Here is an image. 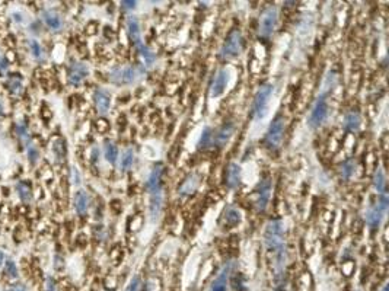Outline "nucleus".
<instances>
[{
	"mask_svg": "<svg viewBox=\"0 0 389 291\" xmlns=\"http://www.w3.org/2000/svg\"><path fill=\"white\" fill-rule=\"evenodd\" d=\"M286 229L284 223L281 220H270L265 226L264 242L270 252L274 253L275 259H284L287 258L286 251Z\"/></svg>",
	"mask_w": 389,
	"mask_h": 291,
	"instance_id": "1",
	"label": "nucleus"
},
{
	"mask_svg": "<svg viewBox=\"0 0 389 291\" xmlns=\"http://www.w3.org/2000/svg\"><path fill=\"white\" fill-rule=\"evenodd\" d=\"M144 69L138 64H131V66H124V67H116L110 72L108 79L114 85H131L137 82L143 76Z\"/></svg>",
	"mask_w": 389,
	"mask_h": 291,
	"instance_id": "2",
	"label": "nucleus"
},
{
	"mask_svg": "<svg viewBox=\"0 0 389 291\" xmlns=\"http://www.w3.org/2000/svg\"><path fill=\"white\" fill-rule=\"evenodd\" d=\"M272 92H274V86L271 83H265L262 86H259V89L257 91L255 97H254L253 102V114L254 119H262L264 116L267 115V109H268V102L271 97Z\"/></svg>",
	"mask_w": 389,
	"mask_h": 291,
	"instance_id": "3",
	"label": "nucleus"
},
{
	"mask_svg": "<svg viewBox=\"0 0 389 291\" xmlns=\"http://www.w3.org/2000/svg\"><path fill=\"white\" fill-rule=\"evenodd\" d=\"M328 116V91H324L316 97L311 114L308 118V125L311 128H319Z\"/></svg>",
	"mask_w": 389,
	"mask_h": 291,
	"instance_id": "4",
	"label": "nucleus"
},
{
	"mask_svg": "<svg viewBox=\"0 0 389 291\" xmlns=\"http://www.w3.org/2000/svg\"><path fill=\"white\" fill-rule=\"evenodd\" d=\"M242 48H244L242 34H241V31L234 29L228 35V38L223 42V45L220 47L219 56H220L222 60H234V58H236L242 53Z\"/></svg>",
	"mask_w": 389,
	"mask_h": 291,
	"instance_id": "5",
	"label": "nucleus"
},
{
	"mask_svg": "<svg viewBox=\"0 0 389 291\" xmlns=\"http://www.w3.org/2000/svg\"><path fill=\"white\" fill-rule=\"evenodd\" d=\"M284 130H286V119L283 115H277L271 122L267 136H265V146L275 152L280 149L281 143H283V137H284Z\"/></svg>",
	"mask_w": 389,
	"mask_h": 291,
	"instance_id": "6",
	"label": "nucleus"
},
{
	"mask_svg": "<svg viewBox=\"0 0 389 291\" xmlns=\"http://www.w3.org/2000/svg\"><path fill=\"white\" fill-rule=\"evenodd\" d=\"M278 23V10L275 6H268L259 16V26L258 32L262 38H270Z\"/></svg>",
	"mask_w": 389,
	"mask_h": 291,
	"instance_id": "7",
	"label": "nucleus"
},
{
	"mask_svg": "<svg viewBox=\"0 0 389 291\" xmlns=\"http://www.w3.org/2000/svg\"><path fill=\"white\" fill-rule=\"evenodd\" d=\"M388 204L389 199L387 194H379V199H378L376 205L370 207L369 210L366 211L365 220H366V224L372 230L379 227V224L384 218V214L387 213V210H388Z\"/></svg>",
	"mask_w": 389,
	"mask_h": 291,
	"instance_id": "8",
	"label": "nucleus"
},
{
	"mask_svg": "<svg viewBox=\"0 0 389 291\" xmlns=\"http://www.w3.org/2000/svg\"><path fill=\"white\" fill-rule=\"evenodd\" d=\"M271 190H272V184L271 179L268 178H264L262 181H259V184L257 185V190H255V199H254V205H255V210L258 213H264L268 207V202H270V198H271Z\"/></svg>",
	"mask_w": 389,
	"mask_h": 291,
	"instance_id": "9",
	"label": "nucleus"
},
{
	"mask_svg": "<svg viewBox=\"0 0 389 291\" xmlns=\"http://www.w3.org/2000/svg\"><path fill=\"white\" fill-rule=\"evenodd\" d=\"M235 262L229 261L223 265V268L219 271L217 277L213 280L212 286H210V290L209 291H228V280L231 277V272H232V268H234Z\"/></svg>",
	"mask_w": 389,
	"mask_h": 291,
	"instance_id": "10",
	"label": "nucleus"
},
{
	"mask_svg": "<svg viewBox=\"0 0 389 291\" xmlns=\"http://www.w3.org/2000/svg\"><path fill=\"white\" fill-rule=\"evenodd\" d=\"M229 82V72L226 69H219L216 76H214L213 82L210 85V97H219L226 89Z\"/></svg>",
	"mask_w": 389,
	"mask_h": 291,
	"instance_id": "11",
	"label": "nucleus"
},
{
	"mask_svg": "<svg viewBox=\"0 0 389 291\" xmlns=\"http://www.w3.org/2000/svg\"><path fill=\"white\" fill-rule=\"evenodd\" d=\"M89 75V69L85 63H79V61H73L69 66V73H67V79L70 85L78 86L83 82V79Z\"/></svg>",
	"mask_w": 389,
	"mask_h": 291,
	"instance_id": "12",
	"label": "nucleus"
},
{
	"mask_svg": "<svg viewBox=\"0 0 389 291\" xmlns=\"http://www.w3.org/2000/svg\"><path fill=\"white\" fill-rule=\"evenodd\" d=\"M163 165L157 163L153 166L152 172L149 175L147 181H146V190L149 191V194H155L162 191V175H163Z\"/></svg>",
	"mask_w": 389,
	"mask_h": 291,
	"instance_id": "13",
	"label": "nucleus"
},
{
	"mask_svg": "<svg viewBox=\"0 0 389 291\" xmlns=\"http://www.w3.org/2000/svg\"><path fill=\"white\" fill-rule=\"evenodd\" d=\"M235 133V124L234 122H225L216 133H213V144L216 147H219V149H222V147H225L228 143H229V140H231V137L234 136Z\"/></svg>",
	"mask_w": 389,
	"mask_h": 291,
	"instance_id": "14",
	"label": "nucleus"
},
{
	"mask_svg": "<svg viewBox=\"0 0 389 291\" xmlns=\"http://www.w3.org/2000/svg\"><path fill=\"white\" fill-rule=\"evenodd\" d=\"M94 102H95V108H97L99 115H105L110 111L111 106V95L108 91L98 88L94 92Z\"/></svg>",
	"mask_w": 389,
	"mask_h": 291,
	"instance_id": "15",
	"label": "nucleus"
},
{
	"mask_svg": "<svg viewBox=\"0 0 389 291\" xmlns=\"http://www.w3.org/2000/svg\"><path fill=\"white\" fill-rule=\"evenodd\" d=\"M198 185H200V175L190 174L184 179L181 187L178 188V195L179 196H188V195L194 194Z\"/></svg>",
	"mask_w": 389,
	"mask_h": 291,
	"instance_id": "16",
	"label": "nucleus"
},
{
	"mask_svg": "<svg viewBox=\"0 0 389 291\" xmlns=\"http://www.w3.org/2000/svg\"><path fill=\"white\" fill-rule=\"evenodd\" d=\"M241 184V166L235 162H231L226 169V187L229 190L238 188Z\"/></svg>",
	"mask_w": 389,
	"mask_h": 291,
	"instance_id": "17",
	"label": "nucleus"
},
{
	"mask_svg": "<svg viewBox=\"0 0 389 291\" xmlns=\"http://www.w3.org/2000/svg\"><path fill=\"white\" fill-rule=\"evenodd\" d=\"M222 220H223V226H225L226 229L236 227V226L241 223V220H242L241 211H239L236 207H234V205H228V207L225 208V213H223Z\"/></svg>",
	"mask_w": 389,
	"mask_h": 291,
	"instance_id": "18",
	"label": "nucleus"
},
{
	"mask_svg": "<svg viewBox=\"0 0 389 291\" xmlns=\"http://www.w3.org/2000/svg\"><path fill=\"white\" fill-rule=\"evenodd\" d=\"M127 34H129V38L131 39V42L138 47L141 42V31H140V23H138V19L136 16H129L127 19Z\"/></svg>",
	"mask_w": 389,
	"mask_h": 291,
	"instance_id": "19",
	"label": "nucleus"
},
{
	"mask_svg": "<svg viewBox=\"0 0 389 291\" xmlns=\"http://www.w3.org/2000/svg\"><path fill=\"white\" fill-rule=\"evenodd\" d=\"M360 125H362V116L357 111H351L347 115L344 116V121H343V128L344 131L347 133H357L360 130Z\"/></svg>",
	"mask_w": 389,
	"mask_h": 291,
	"instance_id": "20",
	"label": "nucleus"
},
{
	"mask_svg": "<svg viewBox=\"0 0 389 291\" xmlns=\"http://www.w3.org/2000/svg\"><path fill=\"white\" fill-rule=\"evenodd\" d=\"M162 204H163V193H155L150 194V205H149V211H150V218L155 221L157 217L160 215L162 211Z\"/></svg>",
	"mask_w": 389,
	"mask_h": 291,
	"instance_id": "21",
	"label": "nucleus"
},
{
	"mask_svg": "<svg viewBox=\"0 0 389 291\" xmlns=\"http://www.w3.org/2000/svg\"><path fill=\"white\" fill-rule=\"evenodd\" d=\"M42 18H44V22L47 23V26L51 28L53 31H60V29H61L63 20H61V18H60V15L57 12H54V10H45L44 15H42Z\"/></svg>",
	"mask_w": 389,
	"mask_h": 291,
	"instance_id": "22",
	"label": "nucleus"
},
{
	"mask_svg": "<svg viewBox=\"0 0 389 291\" xmlns=\"http://www.w3.org/2000/svg\"><path fill=\"white\" fill-rule=\"evenodd\" d=\"M75 208L80 215L88 213L89 208V196L86 194V191H78L75 195Z\"/></svg>",
	"mask_w": 389,
	"mask_h": 291,
	"instance_id": "23",
	"label": "nucleus"
},
{
	"mask_svg": "<svg viewBox=\"0 0 389 291\" xmlns=\"http://www.w3.org/2000/svg\"><path fill=\"white\" fill-rule=\"evenodd\" d=\"M356 174V162L351 160V159H347L344 160L341 165H340V175L344 181H349L351 179V176Z\"/></svg>",
	"mask_w": 389,
	"mask_h": 291,
	"instance_id": "24",
	"label": "nucleus"
},
{
	"mask_svg": "<svg viewBox=\"0 0 389 291\" xmlns=\"http://www.w3.org/2000/svg\"><path fill=\"white\" fill-rule=\"evenodd\" d=\"M373 187L379 194H385V188H387V181H385V174L382 171V168H378L376 172L373 175Z\"/></svg>",
	"mask_w": 389,
	"mask_h": 291,
	"instance_id": "25",
	"label": "nucleus"
},
{
	"mask_svg": "<svg viewBox=\"0 0 389 291\" xmlns=\"http://www.w3.org/2000/svg\"><path fill=\"white\" fill-rule=\"evenodd\" d=\"M134 165V150L133 149H127L123 156H121V162H120V168L121 171H129L130 168H133Z\"/></svg>",
	"mask_w": 389,
	"mask_h": 291,
	"instance_id": "26",
	"label": "nucleus"
},
{
	"mask_svg": "<svg viewBox=\"0 0 389 291\" xmlns=\"http://www.w3.org/2000/svg\"><path fill=\"white\" fill-rule=\"evenodd\" d=\"M137 50H138V53H140L141 58L144 60L146 66H152V64L156 61V54L150 50V48H149V47H147V45L140 44V45L137 47Z\"/></svg>",
	"mask_w": 389,
	"mask_h": 291,
	"instance_id": "27",
	"label": "nucleus"
},
{
	"mask_svg": "<svg viewBox=\"0 0 389 291\" xmlns=\"http://www.w3.org/2000/svg\"><path fill=\"white\" fill-rule=\"evenodd\" d=\"M104 153H105V159H107L111 165H114V163L117 162L118 149L113 141H107V143H105V146H104Z\"/></svg>",
	"mask_w": 389,
	"mask_h": 291,
	"instance_id": "28",
	"label": "nucleus"
},
{
	"mask_svg": "<svg viewBox=\"0 0 389 291\" xmlns=\"http://www.w3.org/2000/svg\"><path fill=\"white\" fill-rule=\"evenodd\" d=\"M213 146V131L210 127H206L201 133L200 141H198V149H207Z\"/></svg>",
	"mask_w": 389,
	"mask_h": 291,
	"instance_id": "29",
	"label": "nucleus"
},
{
	"mask_svg": "<svg viewBox=\"0 0 389 291\" xmlns=\"http://www.w3.org/2000/svg\"><path fill=\"white\" fill-rule=\"evenodd\" d=\"M16 190H18V193H19V196L22 201L28 202V201L32 199L31 188H29V185H28L26 182H19V184L16 185Z\"/></svg>",
	"mask_w": 389,
	"mask_h": 291,
	"instance_id": "30",
	"label": "nucleus"
},
{
	"mask_svg": "<svg viewBox=\"0 0 389 291\" xmlns=\"http://www.w3.org/2000/svg\"><path fill=\"white\" fill-rule=\"evenodd\" d=\"M29 48H31V53H32L34 57L37 58V60H42V50H41V47H39V44L37 41L31 39L29 41Z\"/></svg>",
	"mask_w": 389,
	"mask_h": 291,
	"instance_id": "31",
	"label": "nucleus"
},
{
	"mask_svg": "<svg viewBox=\"0 0 389 291\" xmlns=\"http://www.w3.org/2000/svg\"><path fill=\"white\" fill-rule=\"evenodd\" d=\"M6 274L10 277V278H18V268H16V264L13 262V261H7L6 262Z\"/></svg>",
	"mask_w": 389,
	"mask_h": 291,
	"instance_id": "32",
	"label": "nucleus"
},
{
	"mask_svg": "<svg viewBox=\"0 0 389 291\" xmlns=\"http://www.w3.org/2000/svg\"><path fill=\"white\" fill-rule=\"evenodd\" d=\"M20 86H22V83H20L19 75H13L12 79H10V91H12L13 94H19Z\"/></svg>",
	"mask_w": 389,
	"mask_h": 291,
	"instance_id": "33",
	"label": "nucleus"
},
{
	"mask_svg": "<svg viewBox=\"0 0 389 291\" xmlns=\"http://www.w3.org/2000/svg\"><path fill=\"white\" fill-rule=\"evenodd\" d=\"M140 287H141V280H140L138 275H136V277L130 281V284H129V287H127V290L126 291H140Z\"/></svg>",
	"mask_w": 389,
	"mask_h": 291,
	"instance_id": "34",
	"label": "nucleus"
},
{
	"mask_svg": "<svg viewBox=\"0 0 389 291\" xmlns=\"http://www.w3.org/2000/svg\"><path fill=\"white\" fill-rule=\"evenodd\" d=\"M242 281H244V278H242V275H239V274H238V275L235 277L234 280H232V284H234V290L235 291H242V290H244V283H242Z\"/></svg>",
	"mask_w": 389,
	"mask_h": 291,
	"instance_id": "35",
	"label": "nucleus"
},
{
	"mask_svg": "<svg viewBox=\"0 0 389 291\" xmlns=\"http://www.w3.org/2000/svg\"><path fill=\"white\" fill-rule=\"evenodd\" d=\"M28 153H29V160L32 163H35L38 160V150L32 146H28Z\"/></svg>",
	"mask_w": 389,
	"mask_h": 291,
	"instance_id": "36",
	"label": "nucleus"
},
{
	"mask_svg": "<svg viewBox=\"0 0 389 291\" xmlns=\"http://www.w3.org/2000/svg\"><path fill=\"white\" fill-rule=\"evenodd\" d=\"M18 133L19 136L25 140V143H29V136H28V130L25 125H18Z\"/></svg>",
	"mask_w": 389,
	"mask_h": 291,
	"instance_id": "37",
	"label": "nucleus"
},
{
	"mask_svg": "<svg viewBox=\"0 0 389 291\" xmlns=\"http://www.w3.org/2000/svg\"><path fill=\"white\" fill-rule=\"evenodd\" d=\"M45 291H56V283L51 277L47 278V283H45Z\"/></svg>",
	"mask_w": 389,
	"mask_h": 291,
	"instance_id": "38",
	"label": "nucleus"
},
{
	"mask_svg": "<svg viewBox=\"0 0 389 291\" xmlns=\"http://www.w3.org/2000/svg\"><path fill=\"white\" fill-rule=\"evenodd\" d=\"M121 4H123V7H124V9H129V10H131V9H134V7H136L137 3L136 1H131V0H130V1H121Z\"/></svg>",
	"mask_w": 389,
	"mask_h": 291,
	"instance_id": "39",
	"label": "nucleus"
},
{
	"mask_svg": "<svg viewBox=\"0 0 389 291\" xmlns=\"http://www.w3.org/2000/svg\"><path fill=\"white\" fill-rule=\"evenodd\" d=\"M9 291H26V287H25L23 284H15V286L10 287V290Z\"/></svg>",
	"mask_w": 389,
	"mask_h": 291,
	"instance_id": "40",
	"label": "nucleus"
},
{
	"mask_svg": "<svg viewBox=\"0 0 389 291\" xmlns=\"http://www.w3.org/2000/svg\"><path fill=\"white\" fill-rule=\"evenodd\" d=\"M3 259H4V253L0 251V265L3 264Z\"/></svg>",
	"mask_w": 389,
	"mask_h": 291,
	"instance_id": "41",
	"label": "nucleus"
},
{
	"mask_svg": "<svg viewBox=\"0 0 389 291\" xmlns=\"http://www.w3.org/2000/svg\"><path fill=\"white\" fill-rule=\"evenodd\" d=\"M381 291H389L388 284H385V286H384V287H382V290H381Z\"/></svg>",
	"mask_w": 389,
	"mask_h": 291,
	"instance_id": "42",
	"label": "nucleus"
}]
</instances>
